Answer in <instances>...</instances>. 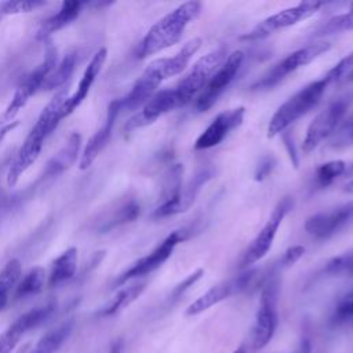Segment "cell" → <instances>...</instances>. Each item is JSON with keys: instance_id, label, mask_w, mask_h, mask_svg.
Instances as JSON below:
<instances>
[{"instance_id": "1", "label": "cell", "mask_w": 353, "mask_h": 353, "mask_svg": "<svg viewBox=\"0 0 353 353\" xmlns=\"http://www.w3.org/2000/svg\"><path fill=\"white\" fill-rule=\"evenodd\" d=\"M66 98V88H61L39 114L33 128L26 135L8 168L7 185L10 188L15 186L21 175L37 160L46 138L57 128L62 120L61 109Z\"/></svg>"}, {"instance_id": "2", "label": "cell", "mask_w": 353, "mask_h": 353, "mask_svg": "<svg viewBox=\"0 0 353 353\" xmlns=\"http://www.w3.org/2000/svg\"><path fill=\"white\" fill-rule=\"evenodd\" d=\"M201 11L199 1H186L160 18L143 36L137 47V58L143 59L176 44L186 29Z\"/></svg>"}, {"instance_id": "3", "label": "cell", "mask_w": 353, "mask_h": 353, "mask_svg": "<svg viewBox=\"0 0 353 353\" xmlns=\"http://www.w3.org/2000/svg\"><path fill=\"white\" fill-rule=\"evenodd\" d=\"M330 84L331 81L324 74L321 79L306 84L290 97L272 116L268 125V137L273 138L284 132L292 123L312 110L320 102Z\"/></svg>"}, {"instance_id": "4", "label": "cell", "mask_w": 353, "mask_h": 353, "mask_svg": "<svg viewBox=\"0 0 353 353\" xmlns=\"http://www.w3.org/2000/svg\"><path fill=\"white\" fill-rule=\"evenodd\" d=\"M55 66H57V48L52 46L51 41H48L43 61L33 70H30L23 77V80H21V83L18 84L10 103L7 105L6 110L0 116V125L14 121V117L28 103L30 97L36 94V91L41 90L43 83L46 81V79L50 76V73L54 70Z\"/></svg>"}, {"instance_id": "5", "label": "cell", "mask_w": 353, "mask_h": 353, "mask_svg": "<svg viewBox=\"0 0 353 353\" xmlns=\"http://www.w3.org/2000/svg\"><path fill=\"white\" fill-rule=\"evenodd\" d=\"M226 47H218L201 58H199L188 70V73L174 87L181 106L189 103L197 94L201 92L211 76L222 65L226 58Z\"/></svg>"}, {"instance_id": "6", "label": "cell", "mask_w": 353, "mask_h": 353, "mask_svg": "<svg viewBox=\"0 0 353 353\" xmlns=\"http://www.w3.org/2000/svg\"><path fill=\"white\" fill-rule=\"evenodd\" d=\"M353 103V92H345L332 99L309 124L302 143L305 153L314 150L323 141L335 134L336 127Z\"/></svg>"}, {"instance_id": "7", "label": "cell", "mask_w": 353, "mask_h": 353, "mask_svg": "<svg viewBox=\"0 0 353 353\" xmlns=\"http://www.w3.org/2000/svg\"><path fill=\"white\" fill-rule=\"evenodd\" d=\"M279 279L272 274L263 284L261 292L259 307L251 330V343L255 350L265 347L277 327V299H279Z\"/></svg>"}, {"instance_id": "8", "label": "cell", "mask_w": 353, "mask_h": 353, "mask_svg": "<svg viewBox=\"0 0 353 353\" xmlns=\"http://www.w3.org/2000/svg\"><path fill=\"white\" fill-rule=\"evenodd\" d=\"M330 43L327 41H317L312 43L309 46H305L299 50H295L294 52L288 54L285 58L279 61L276 65H273L259 80H256L251 88L254 91H263L270 90L274 85H277L280 81H283L288 74L298 70L302 66H306L324 52L330 50Z\"/></svg>"}, {"instance_id": "9", "label": "cell", "mask_w": 353, "mask_h": 353, "mask_svg": "<svg viewBox=\"0 0 353 353\" xmlns=\"http://www.w3.org/2000/svg\"><path fill=\"white\" fill-rule=\"evenodd\" d=\"M292 207H294V200L290 196L283 197L276 204L266 223L262 226V229L258 232V234L254 237V240L243 252L240 259V268H248L254 265L269 252L283 219L292 210Z\"/></svg>"}, {"instance_id": "10", "label": "cell", "mask_w": 353, "mask_h": 353, "mask_svg": "<svg viewBox=\"0 0 353 353\" xmlns=\"http://www.w3.org/2000/svg\"><path fill=\"white\" fill-rule=\"evenodd\" d=\"M324 6H325L324 1H301L296 6L284 8L279 12L268 17L266 19L259 22L256 26H254L250 32L244 33L240 39L250 40V41L265 39L269 34H272L280 29L296 25L298 22L310 18Z\"/></svg>"}, {"instance_id": "11", "label": "cell", "mask_w": 353, "mask_h": 353, "mask_svg": "<svg viewBox=\"0 0 353 353\" xmlns=\"http://www.w3.org/2000/svg\"><path fill=\"white\" fill-rule=\"evenodd\" d=\"M243 62L244 52L241 50H236L225 58L222 65L211 76L208 83L196 98L194 108L197 112H207L216 102L221 94L230 85V83L237 76Z\"/></svg>"}, {"instance_id": "12", "label": "cell", "mask_w": 353, "mask_h": 353, "mask_svg": "<svg viewBox=\"0 0 353 353\" xmlns=\"http://www.w3.org/2000/svg\"><path fill=\"white\" fill-rule=\"evenodd\" d=\"M185 237H186V234L183 230H174L172 233H170L153 251H150L148 255L139 258L127 270H124L114 280L113 287H120L121 284H124L132 279L143 277V276L154 272L156 269H159L171 256L175 247L181 241L185 240Z\"/></svg>"}, {"instance_id": "13", "label": "cell", "mask_w": 353, "mask_h": 353, "mask_svg": "<svg viewBox=\"0 0 353 353\" xmlns=\"http://www.w3.org/2000/svg\"><path fill=\"white\" fill-rule=\"evenodd\" d=\"M353 222V200L331 210L317 212L305 222V230L317 240H324Z\"/></svg>"}, {"instance_id": "14", "label": "cell", "mask_w": 353, "mask_h": 353, "mask_svg": "<svg viewBox=\"0 0 353 353\" xmlns=\"http://www.w3.org/2000/svg\"><path fill=\"white\" fill-rule=\"evenodd\" d=\"M255 270H247L230 280L222 281L219 284L212 285L208 291H205L203 295H200L196 301H193L188 309H186V316H196L207 309L212 307L214 305L219 303L221 301L229 298L233 294H237L243 290H245L251 281L255 277Z\"/></svg>"}, {"instance_id": "15", "label": "cell", "mask_w": 353, "mask_h": 353, "mask_svg": "<svg viewBox=\"0 0 353 353\" xmlns=\"http://www.w3.org/2000/svg\"><path fill=\"white\" fill-rule=\"evenodd\" d=\"M54 310H55V302H48L46 305L33 307L29 312L19 316L0 335V353H10L26 332L43 324L47 319L52 316Z\"/></svg>"}, {"instance_id": "16", "label": "cell", "mask_w": 353, "mask_h": 353, "mask_svg": "<svg viewBox=\"0 0 353 353\" xmlns=\"http://www.w3.org/2000/svg\"><path fill=\"white\" fill-rule=\"evenodd\" d=\"M179 101L176 98V94L174 88L160 90L157 91L141 109L138 113H135L124 125L125 132L135 131L141 127L149 125L154 123L159 117L163 114L179 108Z\"/></svg>"}, {"instance_id": "17", "label": "cell", "mask_w": 353, "mask_h": 353, "mask_svg": "<svg viewBox=\"0 0 353 353\" xmlns=\"http://www.w3.org/2000/svg\"><path fill=\"white\" fill-rule=\"evenodd\" d=\"M245 109L239 106L230 110H223L215 116L210 125L199 135L194 142L196 150H204L219 145L233 130L241 125Z\"/></svg>"}, {"instance_id": "18", "label": "cell", "mask_w": 353, "mask_h": 353, "mask_svg": "<svg viewBox=\"0 0 353 353\" xmlns=\"http://www.w3.org/2000/svg\"><path fill=\"white\" fill-rule=\"evenodd\" d=\"M120 112H121L120 101L113 99L108 106V112H106V117H105L103 124L88 139V142H87V145H85V148L81 153V157H80V161H79L80 170H87L88 167H91V164L97 160L99 153L108 145V142L112 137V132H113L116 119H117Z\"/></svg>"}, {"instance_id": "19", "label": "cell", "mask_w": 353, "mask_h": 353, "mask_svg": "<svg viewBox=\"0 0 353 353\" xmlns=\"http://www.w3.org/2000/svg\"><path fill=\"white\" fill-rule=\"evenodd\" d=\"M164 80L161 79L156 65L152 61L139 76V79L134 83L130 92L119 99L121 110H135L142 108L157 92L159 85Z\"/></svg>"}, {"instance_id": "20", "label": "cell", "mask_w": 353, "mask_h": 353, "mask_svg": "<svg viewBox=\"0 0 353 353\" xmlns=\"http://www.w3.org/2000/svg\"><path fill=\"white\" fill-rule=\"evenodd\" d=\"M106 57H108V50L106 48H99L94 57L91 58V61L88 62L79 84H77V88L76 91L69 95L66 98V101L63 102L62 105V109H61V117L65 119L68 117L69 114H72L80 105L81 102L85 99V97L88 95L97 76L99 74V72L102 70L103 65H105V61H106Z\"/></svg>"}, {"instance_id": "21", "label": "cell", "mask_w": 353, "mask_h": 353, "mask_svg": "<svg viewBox=\"0 0 353 353\" xmlns=\"http://www.w3.org/2000/svg\"><path fill=\"white\" fill-rule=\"evenodd\" d=\"M182 172H183V167L181 164H174L170 168L164 192H163V201L153 211L152 214L153 218L161 219L175 214H181L179 207H181V192H182Z\"/></svg>"}, {"instance_id": "22", "label": "cell", "mask_w": 353, "mask_h": 353, "mask_svg": "<svg viewBox=\"0 0 353 353\" xmlns=\"http://www.w3.org/2000/svg\"><path fill=\"white\" fill-rule=\"evenodd\" d=\"M200 47H201V39L194 37V39L189 40L188 43H185L178 50V52L174 54L172 57L154 59L153 62H154L161 79L167 80L172 76H176V74L182 73L186 69V66L189 65L193 55L200 50Z\"/></svg>"}, {"instance_id": "23", "label": "cell", "mask_w": 353, "mask_h": 353, "mask_svg": "<svg viewBox=\"0 0 353 353\" xmlns=\"http://www.w3.org/2000/svg\"><path fill=\"white\" fill-rule=\"evenodd\" d=\"M81 148V137L79 132H72L66 139L65 145L48 160L46 168L43 171V178H54L61 175L63 171L70 168L79 156Z\"/></svg>"}, {"instance_id": "24", "label": "cell", "mask_w": 353, "mask_h": 353, "mask_svg": "<svg viewBox=\"0 0 353 353\" xmlns=\"http://www.w3.org/2000/svg\"><path fill=\"white\" fill-rule=\"evenodd\" d=\"M83 6L81 1H63L59 10L41 23L36 33V39L46 41L51 34L72 23L80 15Z\"/></svg>"}, {"instance_id": "25", "label": "cell", "mask_w": 353, "mask_h": 353, "mask_svg": "<svg viewBox=\"0 0 353 353\" xmlns=\"http://www.w3.org/2000/svg\"><path fill=\"white\" fill-rule=\"evenodd\" d=\"M141 207L134 197H127L114 204L110 211H106L101 221H98V230L108 232L120 225L132 222L139 215Z\"/></svg>"}, {"instance_id": "26", "label": "cell", "mask_w": 353, "mask_h": 353, "mask_svg": "<svg viewBox=\"0 0 353 353\" xmlns=\"http://www.w3.org/2000/svg\"><path fill=\"white\" fill-rule=\"evenodd\" d=\"M77 269V248L70 247L65 250L51 265L48 274L50 287H57L70 280Z\"/></svg>"}, {"instance_id": "27", "label": "cell", "mask_w": 353, "mask_h": 353, "mask_svg": "<svg viewBox=\"0 0 353 353\" xmlns=\"http://www.w3.org/2000/svg\"><path fill=\"white\" fill-rule=\"evenodd\" d=\"M215 175V170L212 165H203L200 167L196 174L190 178V181L186 183L185 189L181 192V207L179 212H185L190 208V205L194 203L197 194L203 189V186Z\"/></svg>"}, {"instance_id": "28", "label": "cell", "mask_w": 353, "mask_h": 353, "mask_svg": "<svg viewBox=\"0 0 353 353\" xmlns=\"http://www.w3.org/2000/svg\"><path fill=\"white\" fill-rule=\"evenodd\" d=\"M74 66H76V51L70 50L63 55L61 62L57 65V69L54 68V70L46 79V81L41 85V90L44 91L61 90V87L70 79L74 70Z\"/></svg>"}, {"instance_id": "29", "label": "cell", "mask_w": 353, "mask_h": 353, "mask_svg": "<svg viewBox=\"0 0 353 353\" xmlns=\"http://www.w3.org/2000/svg\"><path fill=\"white\" fill-rule=\"evenodd\" d=\"M73 324V320H66L48 331L44 336L39 339L30 353H55L72 332Z\"/></svg>"}, {"instance_id": "30", "label": "cell", "mask_w": 353, "mask_h": 353, "mask_svg": "<svg viewBox=\"0 0 353 353\" xmlns=\"http://www.w3.org/2000/svg\"><path fill=\"white\" fill-rule=\"evenodd\" d=\"M22 266L18 259H10L4 268L0 270V312L7 306L10 301L11 292L15 290L19 277H21Z\"/></svg>"}, {"instance_id": "31", "label": "cell", "mask_w": 353, "mask_h": 353, "mask_svg": "<svg viewBox=\"0 0 353 353\" xmlns=\"http://www.w3.org/2000/svg\"><path fill=\"white\" fill-rule=\"evenodd\" d=\"M46 284V270L41 266L30 269L17 284L14 290V299L19 301L39 294Z\"/></svg>"}, {"instance_id": "32", "label": "cell", "mask_w": 353, "mask_h": 353, "mask_svg": "<svg viewBox=\"0 0 353 353\" xmlns=\"http://www.w3.org/2000/svg\"><path fill=\"white\" fill-rule=\"evenodd\" d=\"M146 287V283L145 281H139V283H135L130 287H125L123 290H120L114 298L101 310V316H113L116 314L117 312L123 310L124 307H127L130 303H132L145 290Z\"/></svg>"}, {"instance_id": "33", "label": "cell", "mask_w": 353, "mask_h": 353, "mask_svg": "<svg viewBox=\"0 0 353 353\" xmlns=\"http://www.w3.org/2000/svg\"><path fill=\"white\" fill-rule=\"evenodd\" d=\"M347 171V164L343 160H331L316 168L313 185L317 189H324L330 186L335 179L345 175Z\"/></svg>"}, {"instance_id": "34", "label": "cell", "mask_w": 353, "mask_h": 353, "mask_svg": "<svg viewBox=\"0 0 353 353\" xmlns=\"http://www.w3.org/2000/svg\"><path fill=\"white\" fill-rule=\"evenodd\" d=\"M352 29H353V3L350 4V7L346 12L334 15L327 22H324L314 32V37H324V36H330V34L347 32Z\"/></svg>"}, {"instance_id": "35", "label": "cell", "mask_w": 353, "mask_h": 353, "mask_svg": "<svg viewBox=\"0 0 353 353\" xmlns=\"http://www.w3.org/2000/svg\"><path fill=\"white\" fill-rule=\"evenodd\" d=\"M44 4L46 1L41 0H7L0 3V12L3 17L21 12H30Z\"/></svg>"}, {"instance_id": "36", "label": "cell", "mask_w": 353, "mask_h": 353, "mask_svg": "<svg viewBox=\"0 0 353 353\" xmlns=\"http://www.w3.org/2000/svg\"><path fill=\"white\" fill-rule=\"evenodd\" d=\"M324 273L353 276V250L330 259L324 266Z\"/></svg>"}, {"instance_id": "37", "label": "cell", "mask_w": 353, "mask_h": 353, "mask_svg": "<svg viewBox=\"0 0 353 353\" xmlns=\"http://www.w3.org/2000/svg\"><path fill=\"white\" fill-rule=\"evenodd\" d=\"M331 320L334 324H345L353 321V291L347 292L336 303Z\"/></svg>"}, {"instance_id": "38", "label": "cell", "mask_w": 353, "mask_h": 353, "mask_svg": "<svg viewBox=\"0 0 353 353\" xmlns=\"http://www.w3.org/2000/svg\"><path fill=\"white\" fill-rule=\"evenodd\" d=\"M353 69V52H350L349 55L343 57L338 63H335L328 72H327V77L331 83L334 81H339L342 77H346V74Z\"/></svg>"}, {"instance_id": "39", "label": "cell", "mask_w": 353, "mask_h": 353, "mask_svg": "<svg viewBox=\"0 0 353 353\" xmlns=\"http://www.w3.org/2000/svg\"><path fill=\"white\" fill-rule=\"evenodd\" d=\"M350 145H353V120L341 127V130L332 135L330 143V146L334 149H341Z\"/></svg>"}, {"instance_id": "40", "label": "cell", "mask_w": 353, "mask_h": 353, "mask_svg": "<svg viewBox=\"0 0 353 353\" xmlns=\"http://www.w3.org/2000/svg\"><path fill=\"white\" fill-rule=\"evenodd\" d=\"M203 269H197V270H194L193 273H190L186 279H183L174 290H172V292H171V295H170V302H176L193 284H196L200 279H201V276H203Z\"/></svg>"}, {"instance_id": "41", "label": "cell", "mask_w": 353, "mask_h": 353, "mask_svg": "<svg viewBox=\"0 0 353 353\" xmlns=\"http://www.w3.org/2000/svg\"><path fill=\"white\" fill-rule=\"evenodd\" d=\"M274 167H276V160L273 156L263 157L255 168V174H254L255 181H263L266 176H269L272 174Z\"/></svg>"}, {"instance_id": "42", "label": "cell", "mask_w": 353, "mask_h": 353, "mask_svg": "<svg viewBox=\"0 0 353 353\" xmlns=\"http://www.w3.org/2000/svg\"><path fill=\"white\" fill-rule=\"evenodd\" d=\"M303 252H305V247H302V245L290 247V248L284 252L283 258L280 259V266H281V268H287V266L294 265V263L303 255Z\"/></svg>"}, {"instance_id": "43", "label": "cell", "mask_w": 353, "mask_h": 353, "mask_svg": "<svg viewBox=\"0 0 353 353\" xmlns=\"http://www.w3.org/2000/svg\"><path fill=\"white\" fill-rule=\"evenodd\" d=\"M18 121H11V123H8V124H3V125H0V145H1V142L4 141V138L7 137V134L10 132V131H12L15 127H18Z\"/></svg>"}, {"instance_id": "44", "label": "cell", "mask_w": 353, "mask_h": 353, "mask_svg": "<svg viewBox=\"0 0 353 353\" xmlns=\"http://www.w3.org/2000/svg\"><path fill=\"white\" fill-rule=\"evenodd\" d=\"M310 350H312L310 342H309L307 339H303V341L301 342V345L298 346V349L295 350V353H310Z\"/></svg>"}, {"instance_id": "45", "label": "cell", "mask_w": 353, "mask_h": 353, "mask_svg": "<svg viewBox=\"0 0 353 353\" xmlns=\"http://www.w3.org/2000/svg\"><path fill=\"white\" fill-rule=\"evenodd\" d=\"M121 350H123V341L121 339L113 341L110 345V353H121Z\"/></svg>"}, {"instance_id": "46", "label": "cell", "mask_w": 353, "mask_h": 353, "mask_svg": "<svg viewBox=\"0 0 353 353\" xmlns=\"http://www.w3.org/2000/svg\"><path fill=\"white\" fill-rule=\"evenodd\" d=\"M345 192L349 194H353V178L345 185Z\"/></svg>"}, {"instance_id": "47", "label": "cell", "mask_w": 353, "mask_h": 353, "mask_svg": "<svg viewBox=\"0 0 353 353\" xmlns=\"http://www.w3.org/2000/svg\"><path fill=\"white\" fill-rule=\"evenodd\" d=\"M345 80L347 81V83H352L353 81V69L346 74V77H345Z\"/></svg>"}, {"instance_id": "48", "label": "cell", "mask_w": 353, "mask_h": 353, "mask_svg": "<svg viewBox=\"0 0 353 353\" xmlns=\"http://www.w3.org/2000/svg\"><path fill=\"white\" fill-rule=\"evenodd\" d=\"M233 353H245V349L244 347H237Z\"/></svg>"}, {"instance_id": "49", "label": "cell", "mask_w": 353, "mask_h": 353, "mask_svg": "<svg viewBox=\"0 0 353 353\" xmlns=\"http://www.w3.org/2000/svg\"><path fill=\"white\" fill-rule=\"evenodd\" d=\"M3 18H4V17H3V15H1V12H0V21H1Z\"/></svg>"}, {"instance_id": "50", "label": "cell", "mask_w": 353, "mask_h": 353, "mask_svg": "<svg viewBox=\"0 0 353 353\" xmlns=\"http://www.w3.org/2000/svg\"><path fill=\"white\" fill-rule=\"evenodd\" d=\"M19 353H25V349H23V350H21V352H19Z\"/></svg>"}]
</instances>
